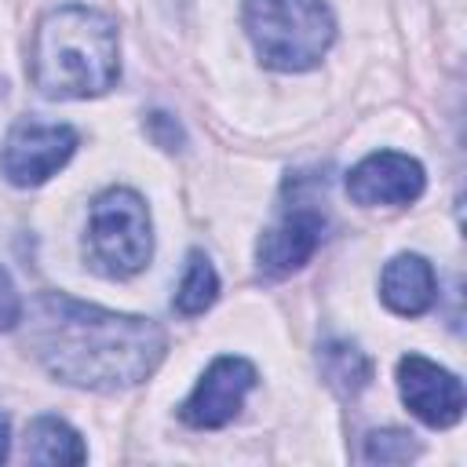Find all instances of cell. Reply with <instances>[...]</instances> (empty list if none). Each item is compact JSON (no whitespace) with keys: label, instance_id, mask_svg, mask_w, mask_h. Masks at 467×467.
<instances>
[{"label":"cell","instance_id":"cell-1","mask_svg":"<svg viewBox=\"0 0 467 467\" xmlns=\"http://www.w3.org/2000/svg\"><path fill=\"white\" fill-rule=\"evenodd\" d=\"M26 343L55 379L88 390L135 387L164 358V332L150 317L102 310L66 292L33 299Z\"/></svg>","mask_w":467,"mask_h":467},{"label":"cell","instance_id":"cell-2","mask_svg":"<svg viewBox=\"0 0 467 467\" xmlns=\"http://www.w3.org/2000/svg\"><path fill=\"white\" fill-rule=\"evenodd\" d=\"M33 84L47 99H91L117 84L120 44L117 26L80 4L55 7L40 18L29 55Z\"/></svg>","mask_w":467,"mask_h":467},{"label":"cell","instance_id":"cell-3","mask_svg":"<svg viewBox=\"0 0 467 467\" xmlns=\"http://www.w3.org/2000/svg\"><path fill=\"white\" fill-rule=\"evenodd\" d=\"M244 29L259 58L285 73L317 66L336 40L332 11L321 0H248Z\"/></svg>","mask_w":467,"mask_h":467},{"label":"cell","instance_id":"cell-4","mask_svg":"<svg viewBox=\"0 0 467 467\" xmlns=\"http://www.w3.org/2000/svg\"><path fill=\"white\" fill-rule=\"evenodd\" d=\"M150 212L135 190L113 186L95 197L88 215V259L106 277H131L150 263Z\"/></svg>","mask_w":467,"mask_h":467},{"label":"cell","instance_id":"cell-5","mask_svg":"<svg viewBox=\"0 0 467 467\" xmlns=\"http://www.w3.org/2000/svg\"><path fill=\"white\" fill-rule=\"evenodd\" d=\"M77 150V131L69 124H47V120H18L7 131L0 168L15 186H40L47 182Z\"/></svg>","mask_w":467,"mask_h":467},{"label":"cell","instance_id":"cell-6","mask_svg":"<svg viewBox=\"0 0 467 467\" xmlns=\"http://www.w3.org/2000/svg\"><path fill=\"white\" fill-rule=\"evenodd\" d=\"M321 237H325V215H321V208H314L310 201L296 197L277 215V223L263 230V237L255 244L259 270L270 274V277L296 274L303 263H310V255L317 252Z\"/></svg>","mask_w":467,"mask_h":467},{"label":"cell","instance_id":"cell-7","mask_svg":"<svg viewBox=\"0 0 467 467\" xmlns=\"http://www.w3.org/2000/svg\"><path fill=\"white\" fill-rule=\"evenodd\" d=\"M255 387V368L252 361L244 358H215L201 383L193 387V394L182 401L179 416L190 423V427H201V431H212V427H223L237 416L244 394Z\"/></svg>","mask_w":467,"mask_h":467},{"label":"cell","instance_id":"cell-8","mask_svg":"<svg viewBox=\"0 0 467 467\" xmlns=\"http://www.w3.org/2000/svg\"><path fill=\"white\" fill-rule=\"evenodd\" d=\"M398 390L427 427H452L463 416V383L420 354L398 361Z\"/></svg>","mask_w":467,"mask_h":467},{"label":"cell","instance_id":"cell-9","mask_svg":"<svg viewBox=\"0 0 467 467\" xmlns=\"http://www.w3.org/2000/svg\"><path fill=\"white\" fill-rule=\"evenodd\" d=\"M347 193H350V201H358L365 208L412 204L423 193V168L409 153L379 150V153H368L361 164L350 168Z\"/></svg>","mask_w":467,"mask_h":467},{"label":"cell","instance_id":"cell-10","mask_svg":"<svg viewBox=\"0 0 467 467\" xmlns=\"http://www.w3.org/2000/svg\"><path fill=\"white\" fill-rule=\"evenodd\" d=\"M434 270L423 255H412V252H401L394 255L387 266H383V277H379V296L383 303L401 314V317H416L423 314L431 303H434Z\"/></svg>","mask_w":467,"mask_h":467},{"label":"cell","instance_id":"cell-11","mask_svg":"<svg viewBox=\"0 0 467 467\" xmlns=\"http://www.w3.org/2000/svg\"><path fill=\"white\" fill-rule=\"evenodd\" d=\"M26 460L33 463H84L88 460V449L80 441V434L58 420V416H36L26 431Z\"/></svg>","mask_w":467,"mask_h":467},{"label":"cell","instance_id":"cell-12","mask_svg":"<svg viewBox=\"0 0 467 467\" xmlns=\"http://www.w3.org/2000/svg\"><path fill=\"white\" fill-rule=\"evenodd\" d=\"M321 368L328 376V383L343 394H358L368 379H372V365L368 358L354 347V343H343V339H328L321 347Z\"/></svg>","mask_w":467,"mask_h":467},{"label":"cell","instance_id":"cell-13","mask_svg":"<svg viewBox=\"0 0 467 467\" xmlns=\"http://www.w3.org/2000/svg\"><path fill=\"white\" fill-rule=\"evenodd\" d=\"M219 296V277H215V266L208 263L204 252H190L186 259V270H182V281H179V292H175V310L193 317V314H204Z\"/></svg>","mask_w":467,"mask_h":467},{"label":"cell","instance_id":"cell-14","mask_svg":"<svg viewBox=\"0 0 467 467\" xmlns=\"http://www.w3.org/2000/svg\"><path fill=\"white\" fill-rule=\"evenodd\" d=\"M416 452H420V445L412 441V434H405V431H372L365 438L361 460L365 463H405Z\"/></svg>","mask_w":467,"mask_h":467},{"label":"cell","instance_id":"cell-15","mask_svg":"<svg viewBox=\"0 0 467 467\" xmlns=\"http://www.w3.org/2000/svg\"><path fill=\"white\" fill-rule=\"evenodd\" d=\"M146 131H150V139H153L157 146H164V150H179V146H182V128H179V120L168 117V113H161V109L146 117Z\"/></svg>","mask_w":467,"mask_h":467},{"label":"cell","instance_id":"cell-16","mask_svg":"<svg viewBox=\"0 0 467 467\" xmlns=\"http://www.w3.org/2000/svg\"><path fill=\"white\" fill-rule=\"evenodd\" d=\"M18 321H22V299H18V292H15L11 277H7V270L0 266V332L15 328Z\"/></svg>","mask_w":467,"mask_h":467},{"label":"cell","instance_id":"cell-17","mask_svg":"<svg viewBox=\"0 0 467 467\" xmlns=\"http://www.w3.org/2000/svg\"><path fill=\"white\" fill-rule=\"evenodd\" d=\"M7 441H11V434H7V420L0 416V463L7 460Z\"/></svg>","mask_w":467,"mask_h":467}]
</instances>
